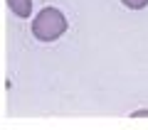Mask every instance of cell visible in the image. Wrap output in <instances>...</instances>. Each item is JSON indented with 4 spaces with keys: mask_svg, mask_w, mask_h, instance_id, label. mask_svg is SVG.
<instances>
[{
    "mask_svg": "<svg viewBox=\"0 0 148 130\" xmlns=\"http://www.w3.org/2000/svg\"><path fill=\"white\" fill-rule=\"evenodd\" d=\"M67 27H69V22H67V17H64L62 10H57V7H45L32 20V35L40 42H54L67 32Z\"/></svg>",
    "mask_w": 148,
    "mask_h": 130,
    "instance_id": "1",
    "label": "cell"
},
{
    "mask_svg": "<svg viewBox=\"0 0 148 130\" xmlns=\"http://www.w3.org/2000/svg\"><path fill=\"white\" fill-rule=\"evenodd\" d=\"M8 7H10L12 15L22 17V20H27L32 15V0H8Z\"/></svg>",
    "mask_w": 148,
    "mask_h": 130,
    "instance_id": "2",
    "label": "cell"
},
{
    "mask_svg": "<svg viewBox=\"0 0 148 130\" xmlns=\"http://www.w3.org/2000/svg\"><path fill=\"white\" fill-rule=\"evenodd\" d=\"M121 3L128 7V10H143V7L148 5V0H121Z\"/></svg>",
    "mask_w": 148,
    "mask_h": 130,
    "instance_id": "3",
    "label": "cell"
},
{
    "mask_svg": "<svg viewBox=\"0 0 148 130\" xmlns=\"http://www.w3.org/2000/svg\"><path fill=\"white\" fill-rule=\"evenodd\" d=\"M143 115L148 118V110H146V108H143V110H133V113H131V118H143Z\"/></svg>",
    "mask_w": 148,
    "mask_h": 130,
    "instance_id": "4",
    "label": "cell"
}]
</instances>
